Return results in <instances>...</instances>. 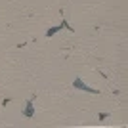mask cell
Masks as SVG:
<instances>
[{"label": "cell", "instance_id": "obj_3", "mask_svg": "<svg viewBox=\"0 0 128 128\" xmlns=\"http://www.w3.org/2000/svg\"><path fill=\"white\" fill-rule=\"evenodd\" d=\"M59 31H61V25H59V27H52V29H48V31H46V38H50L52 34H56V32H59Z\"/></svg>", "mask_w": 128, "mask_h": 128}, {"label": "cell", "instance_id": "obj_1", "mask_svg": "<svg viewBox=\"0 0 128 128\" xmlns=\"http://www.w3.org/2000/svg\"><path fill=\"white\" fill-rule=\"evenodd\" d=\"M73 88H76V90H82V92H88V94H100V90H96V88H92V86L84 84L80 76H76V78L73 80Z\"/></svg>", "mask_w": 128, "mask_h": 128}, {"label": "cell", "instance_id": "obj_2", "mask_svg": "<svg viewBox=\"0 0 128 128\" xmlns=\"http://www.w3.org/2000/svg\"><path fill=\"white\" fill-rule=\"evenodd\" d=\"M34 100H36V94H32V96L27 100V103H25L27 107H25V111H23V115H25L27 118H32V117H34V105H32Z\"/></svg>", "mask_w": 128, "mask_h": 128}]
</instances>
